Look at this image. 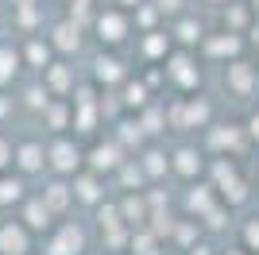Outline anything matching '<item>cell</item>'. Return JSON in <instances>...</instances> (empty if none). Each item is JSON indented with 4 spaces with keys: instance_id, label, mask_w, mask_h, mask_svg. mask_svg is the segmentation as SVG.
Instances as JSON below:
<instances>
[{
    "instance_id": "6da1fadb",
    "label": "cell",
    "mask_w": 259,
    "mask_h": 255,
    "mask_svg": "<svg viewBox=\"0 0 259 255\" xmlns=\"http://www.w3.org/2000/svg\"><path fill=\"white\" fill-rule=\"evenodd\" d=\"M47 162H51L58 174H74L77 166H81V151L74 147V143H66V139H58L51 151H47Z\"/></svg>"
},
{
    "instance_id": "7a4b0ae2",
    "label": "cell",
    "mask_w": 259,
    "mask_h": 255,
    "mask_svg": "<svg viewBox=\"0 0 259 255\" xmlns=\"http://www.w3.org/2000/svg\"><path fill=\"white\" fill-rule=\"evenodd\" d=\"M97 35H101V42H108V47L124 42V35H128L124 12H101V16H97Z\"/></svg>"
},
{
    "instance_id": "3957f363",
    "label": "cell",
    "mask_w": 259,
    "mask_h": 255,
    "mask_svg": "<svg viewBox=\"0 0 259 255\" xmlns=\"http://www.w3.org/2000/svg\"><path fill=\"white\" fill-rule=\"evenodd\" d=\"M0 255H27V224H4L0 228Z\"/></svg>"
},
{
    "instance_id": "277c9868",
    "label": "cell",
    "mask_w": 259,
    "mask_h": 255,
    "mask_svg": "<svg viewBox=\"0 0 259 255\" xmlns=\"http://www.w3.org/2000/svg\"><path fill=\"white\" fill-rule=\"evenodd\" d=\"M12 159H16V166H20L23 174H35V170H43V166H47V151L39 147V143H20Z\"/></svg>"
},
{
    "instance_id": "5b68a950",
    "label": "cell",
    "mask_w": 259,
    "mask_h": 255,
    "mask_svg": "<svg viewBox=\"0 0 259 255\" xmlns=\"http://www.w3.org/2000/svg\"><path fill=\"white\" fill-rule=\"evenodd\" d=\"M77 251H81V232H77L74 224H62V232L51 240L47 255H77Z\"/></svg>"
},
{
    "instance_id": "8992f818",
    "label": "cell",
    "mask_w": 259,
    "mask_h": 255,
    "mask_svg": "<svg viewBox=\"0 0 259 255\" xmlns=\"http://www.w3.org/2000/svg\"><path fill=\"white\" fill-rule=\"evenodd\" d=\"M43 74H47V89H51L54 97H62V93H70V89H74V74H70V66L54 62V66H47Z\"/></svg>"
},
{
    "instance_id": "52a82bcc",
    "label": "cell",
    "mask_w": 259,
    "mask_h": 255,
    "mask_svg": "<svg viewBox=\"0 0 259 255\" xmlns=\"http://www.w3.org/2000/svg\"><path fill=\"white\" fill-rule=\"evenodd\" d=\"M51 47H58V51H77L81 47V31H77V23L74 20H66V23H58L54 27V39H51Z\"/></svg>"
},
{
    "instance_id": "ba28073f",
    "label": "cell",
    "mask_w": 259,
    "mask_h": 255,
    "mask_svg": "<svg viewBox=\"0 0 259 255\" xmlns=\"http://www.w3.org/2000/svg\"><path fill=\"white\" fill-rule=\"evenodd\" d=\"M51 205L47 201H27V209H23V224H27V228H35V232H39V228H51Z\"/></svg>"
},
{
    "instance_id": "9c48e42d",
    "label": "cell",
    "mask_w": 259,
    "mask_h": 255,
    "mask_svg": "<svg viewBox=\"0 0 259 255\" xmlns=\"http://www.w3.org/2000/svg\"><path fill=\"white\" fill-rule=\"evenodd\" d=\"M89 166L97 170H116L120 166V147L116 143H108V147H93V155H89Z\"/></svg>"
},
{
    "instance_id": "30bf717a",
    "label": "cell",
    "mask_w": 259,
    "mask_h": 255,
    "mask_svg": "<svg viewBox=\"0 0 259 255\" xmlns=\"http://www.w3.org/2000/svg\"><path fill=\"white\" fill-rule=\"evenodd\" d=\"M43 201L51 205L54 212H62L66 205L74 201V186H62V182H54V186H47V190H43Z\"/></svg>"
},
{
    "instance_id": "8fae6325",
    "label": "cell",
    "mask_w": 259,
    "mask_h": 255,
    "mask_svg": "<svg viewBox=\"0 0 259 255\" xmlns=\"http://www.w3.org/2000/svg\"><path fill=\"white\" fill-rule=\"evenodd\" d=\"M74 197L85 201V205H97L101 201V182L93 178V174H81V178L74 182Z\"/></svg>"
},
{
    "instance_id": "7c38bea8",
    "label": "cell",
    "mask_w": 259,
    "mask_h": 255,
    "mask_svg": "<svg viewBox=\"0 0 259 255\" xmlns=\"http://www.w3.org/2000/svg\"><path fill=\"white\" fill-rule=\"evenodd\" d=\"M20 51H12V47H0V85H8L12 77L20 74Z\"/></svg>"
},
{
    "instance_id": "4fadbf2b",
    "label": "cell",
    "mask_w": 259,
    "mask_h": 255,
    "mask_svg": "<svg viewBox=\"0 0 259 255\" xmlns=\"http://www.w3.org/2000/svg\"><path fill=\"white\" fill-rule=\"evenodd\" d=\"M23 58H27V66H35V70H47V66H51V42H43V39L27 42Z\"/></svg>"
},
{
    "instance_id": "5bb4252c",
    "label": "cell",
    "mask_w": 259,
    "mask_h": 255,
    "mask_svg": "<svg viewBox=\"0 0 259 255\" xmlns=\"http://www.w3.org/2000/svg\"><path fill=\"white\" fill-rule=\"evenodd\" d=\"M166 70H170V77H174L178 85H186V89H190V85H197V74L190 70V58H186V54H178V58H174Z\"/></svg>"
},
{
    "instance_id": "9a60e30c",
    "label": "cell",
    "mask_w": 259,
    "mask_h": 255,
    "mask_svg": "<svg viewBox=\"0 0 259 255\" xmlns=\"http://www.w3.org/2000/svg\"><path fill=\"white\" fill-rule=\"evenodd\" d=\"M228 85H232L236 93H248V89H251V66L232 62V66H228Z\"/></svg>"
},
{
    "instance_id": "2e32d148",
    "label": "cell",
    "mask_w": 259,
    "mask_h": 255,
    "mask_svg": "<svg viewBox=\"0 0 259 255\" xmlns=\"http://www.w3.org/2000/svg\"><path fill=\"white\" fill-rule=\"evenodd\" d=\"M174 166H178V174H186V178H190V174H197V170H201V159H197V151L182 147L178 155H174Z\"/></svg>"
},
{
    "instance_id": "e0dca14e",
    "label": "cell",
    "mask_w": 259,
    "mask_h": 255,
    "mask_svg": "<svg viewBox=\"0 0 259 255\" xmlns=\"http://www.w3.org/2000/svg\"><path fill=\"white\" fill-rule=\"evenodd\" d=\"M97 70H93V74H97V81H116V77H124V66L116 62V58H97Z\"/></svg>"
},
{
    "instance_id": "ac0fdd59",
    "label": "cell",
    "mask_w": 259,
    "mask_h": 255,
    "mask_svg": "<svg viewBox=\"0 0 259 255\" xmlns=\"http://www.w3.org/2000/svg\"><path fill=\"white\" fill-rule=\"evenodd\" d=\"M23 197V182L20 178H0V205H12Z\"/></svg>"
},
{
    "instance_id": "d6986e66",
    "label": "cell",
    "mask_w": 259,
    "mask_h": 255,
    "mask_svg": "<svg viewBox=\"0 0 259 255\" xmlns=\"http://www.w3.org/2000/svg\"><path fill=\"white\" fill-rule=\"evenodd\" d=\"M166 47H170V39L162 31H147V39H143V51H147V58H159V54H166Z\"/></svg>"
},
{
    "instance_id": "ffe728a7",
    "label": "cell",
    "mask_w": 259,
    "mask_h": 255,
    "mask_svg": "<svg viewBox=\"0 0 259 255\" xmlns=\"http://www.w3.org/2000/svg\"><path fill=\"white\" fill-rule=\"evenodd\" d=\"M166 166H170V162H166V155H162V151H147V155H143V174L159 178Z\"/></svg>"
},
{
    "instance_id": "44dd1931",
    "label": "cell",
    "mask_w": 259,
    "mask_h": 255,
    "mask_svg": "<svg viewBox=\"0 0 259 255\" xmlns=\"http://www.w3.org/2000/svg\"><path fill=\"white\" fill-rule=\"evenodd\" d=\"M120 217L128 224H136V221H143V201H136V197H128L124 201V209H120Z\"/></svg>"
},
{
    "instance_id": "7402d4cb",
    "label": "cell",
    "mask_w": 259,
    "mask_h": 255,
    "mask_svg": "<svg viewBox=\"0 0 259 255\" xmlns=\"http://www.w3.org/2000/svg\"><path fill=\"white\" fill-rule=\"evenodd\" d=\"M132 255H155V236L143 232L140 240H132Z\"/></svg>"
},
{
    "instance_id": "603a6c76",
    "label": "cell",
    "mask_w": 259,
    "mask_h": 255,
    "mask_svg": "<svg viewBox=\"0 0 259 255\" xmlns=\"http://www.w3.org/2000/svg\"><path fill=\"white\" fill-rule=\"evenodd\" d=\"M143 97H147V89H143V85H128V89H124V105L140 108V105H143Z\"/></svg>"
},
{
    "instance_id": "cb8c5ba5",
    "label": "cell",
    "mask_w": 259,
    "mask_h": 255,
    "mask_svg": "<svg viewBox=\"0 0 259 255\" xmlns=\"http://www.w3.org/2000/svg\"><path fill=\"white\" fill-rule=\"evenodd\" d=\"M205 51L209 54H232V51H236V39H209Z\"/></svg>"
},
{
    "instance_id": "d4e9b609",
    "label": "cell",
    "mask_w": 259,
    "mask_h": 255,
    "mask_svg": "<svg viewBox=\"0 0 259 255\" xmlns=\"http://www.w3.org/2000/svg\"><path fill=\"white\" fill-rule=\"evenodd\" d=\"M178 39H182V42H197V39H201V27H197V23H190V20H186L182 27H178Z\"/></svg>"
},
{
    "instance_id": "484cf974",
    "label": "cell",
    "mask_w": 259,
    "mask_h": 255,
    "mask_svg": "<svg viewBox=\"0 0 259 255\" xmlns=\"http://www.w3.org/2000/svg\"><path fill=\"white\" fill-rule=\"evenodd\" d=\"M47 97H51L47 85H43V89H31V93H27V105H31V108H47Z\"/></svg>"
},
{
    "instance_id": "4316f807",
    "label": "cell",
    "mask_w": 259,
    "mask_h": 255,
    "mask_svg": "<svg viewBox=\"0 0 259 255\" xmlns=\"http://www.w3.org/2000/svg\"><path fill=\"white\" fill-rule=\"evenodd\" d=\"M47 120H51L54 128H62V124H66V105H54V108H47Z\"/></svg>"
},
{
    "instance_id": "83f0119b",
    "label": "cell",
    "mask_w": 259,
    "mask_h": 255,
    "mask_svg": "<svg viewBox=\"0 0 259 255\" xmlns=\"http://www.w3.org/2000/svg\"><path fill=\"white\" fill-rule=\"evenodd\" d=\"M124 182H128V186H132V182L140 186V182H143V170H140V166H132V162H128V166H124Z\"/></svg>"
},
{
    "instance_id": "f1b7e54d",
    "label": "cell",
    "mask_w": 259,
    "mask_h": 255,
    "mask_svg": "<svg viewBox=\"0 0 259 255\" xmlns=\"http://www.w3.org/2000/svg\"><path fill=\"white\" fill-rule=\"evenodd\" d=\"M209 205V193L201 190V193H190V209H205Z\"/></svg>"
},
{
    "instance_id": "f546056e",
    "label": "cell",
    "mask_w": 259,
    "mask_h": 255,
    "mask_svg": "<svg viewBox=\"0 0 259 255\" xmlns=\"http://www.w3.org/2000/svg\"><path fill=\"white\" fill-rule=\"evenodd\" d=\"M244 236H248V244H251V247H259V221H251Z\"/></svg>"
},
{
    "instance_id": "4dcf8cb0",
    "label": "cell",
    "mask_w": 259,
    "mask_h": 255,
    "mask_svg": "<svg viewBox=\"0 0 259 255\" xmlns=\"http://www.w3.org/2000/svg\"><path fill=\"white\" fill-rule=\"evenodd\" d=\"M120 128H124V139H128V143H132V139L140 143V124H120Z\"/></svg>"
},
{
    "instance_id": "1f68e13d",
    "label": "cell",
    "mask_w": 259,
    "mask_h": 255,
    "mask_svg": "<svg viewBox=\"0 0 259 255\" xmlns=\"http://www.w3.org/2000/svg\"><path fill=\"white\" fill-rule=\"evenodd\" d=\"M8 162H12V147H8V143H4V139H0V170L8 166Z\"/></svg>"
},
{
    "instance_id": "d6a6232c",
    "label": "cell",
    "mask_w": 259,
    "mask_h": 255,
    "mask_svg": "<svg viewBox=\"0 0 259 255\" xmlns=\"http://www.w3.org/2000/svg\"><path fill=\"white\" fill-rule=\"evenodd\" d=\"M182 8V0H159V12H178Z\"/></svg>"
},
{
    "instance_id": "836d02e7",
    "label": "cell",
    "mask_w": 259,
    "mask_h": 255,
    "mask_svg": "<svg viewBox=\"0 0 259 255\" xmlns=\"http://www.w3.org/2000/svg\"><path fill=\"white\" fill-rule=\"evenodd\" d=\"M12 4H16V8H31L35 0H12Z\"/></svg>"
},
{
    "instance_id": "e575fe53",
    "label": "cell",
    "mask_w": 259,
    "mask_h": 255,
    "mask_svg": "<svg viewBox=\"0 0 259 255\" xmlns=\"http://www.w3.org/2000/svg\"><path fill=\"white\" fill-rule=\"evenodd\" d=\"M251 136H255V139H259V116H255V120H251Z\"/></svg>"
},
{
    "instance_id": "d590c367",
    "label": "cell",
    "mask_w": 259,
    "mask_h": 255,
    "mask_svg": "<svg viewBox=\"0 0 259 255\" xmlns=\"http://www.w3.org/2000/svg\"><path fill=\"white\" fill-rule=\"evenodd\" d=\"M120 4H124V8H140V0H120Z\"/></svg>"
},
{
    "instance_id": "8d00e7d4",
    "label": "cell",
    "mask_w": 259,
    "mask_h": 255,
    "mask_svg": "<svg viewBox=\"0 0 259 255\" xmlns=\"http://www.w3.org/2000/svg\"><path fill=\"white\" fill-rule=\"evenodd\" d=\"M194 255H209V247H194Z\"/></svg>"
},
{
    "instance_id": "74e56055",
    "label": "cell",
    "mask_w": 259,
    "mask_h": 255,
    "mask_svg": "<svg viewBox=\"0 0 259 255\" xmlns=\"http://www.w3.org/2000/svg\"><path fill=\"white\" fill-rule=\"evenodd\" d=\"M4 112H8V101H0V116H4Z\"/></svg>"
},
{
    "instance_id": "f35d334b",
    "label": "cell",
    "mask_w": 259,
    "mask_h": 255,
    "mask_svg": "<svg viewBox=\"0 0 259 255\" xmlns=\"http://www.w3.org/2000/svg\"><path fill=\"white\" fill-rule=\"evenodd\" d=\"M228 255H240V251H228Z\"/></svg>"
}]
</instances>
